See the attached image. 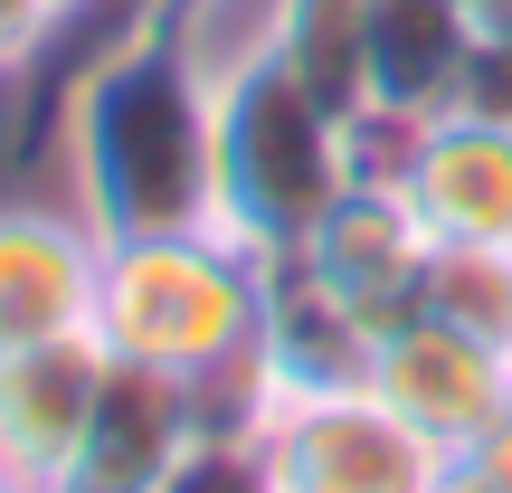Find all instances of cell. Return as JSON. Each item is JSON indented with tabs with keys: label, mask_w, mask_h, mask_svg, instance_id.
<instances>
[{
	"label": "cell",
	"mask_w": 512,
	"mask_h": 493,
	"mask_svg": "<svg viewBox=\"0 0 512 493\" xmlns=\"http://www.w3.org/2000/svg\"><path fill=\"white\" fill-rule=\"evenodd\" d=\"M399 200L437 247H512V133L484 114H427L389 162Z\"/></svg>",
	"instance_id": "cell-9"
},
{
	"label": "cell",
	"mask_w": 512,
	"mask_h": 493,
	"mask_svg": "<svg viewBox=\"0 0 512 493\" xmlns=\"http://www.w3.org/2000/svg\"><path fill=\"white\" fill-rule=\"evenodd\" d=\"M256 446L275 465V493H427L446 465V446L418 437L370 380L266 408Z\"/></svg>",
	"instance_id": "cell-4"
},
{
	"label": "cell",
	"mask_w": 512,
	"mask_h": 493,
	"mask_svg": "<svg viewBox=\"0 0 512 493\" xmlns=\"http://www.w3.org/2000/svg\"><path fill=\"white\" fill-rule=\"evenodd\" d=\"M427 493H512V418L484 427L475 446H456V456L437 465V484Z\"/></svg>",
	"instance_id": "cell-15"
},
{
	"label": "cell",
	"mask_w": 512,
	"mask_h": 493,
	"mask_svg": "<svg viewBox=\"0 0 512 493\" xmlns=\"http://www.w3.org/2000/svg\"><path fill=\"white\" fill-rule=\"evenodd\" d=\"M370 389H380L418 437H437L446 456H456V446H475L484 427L512 418V351L475 342V332L437 323V313L418 304V313H399V323L370 342Z\"/></svg>",
	"instance_id": "cell-5"
},
{
	"label": "cell",
	"mask_w": 512,
	"mask_h": 493,
	"mask_svg": "<svg viewBox=\"0 0 512 493\" xmlns=\"http://www.w3.org/2000/svg\"><path fill=\"white\" fill-rule=\"evenodd\" d=\"M456 114H484V124L512 133V10H484L475 57H465V86H456Z\"/></svg>",
	"instance_id": "cell-14"
},
{
	"label": "cell",
	"mask_w": 512,
	"mask_h": 493,
	"mask_svg": "<svg viewBox=\"0 0 512 493\" xmlns=\"http://www.w3.org/2000/svg\"><path fill=\"white\" fill-rule=\"evenodd\" d=\"M361 181L351 114L323 105L275 57V38H247L219 57V228L256 256H294L342 190Z\"/></svg>",
	"instance_id": "cell-3"
},
{
	"label": "cell",
	"mask_w": 512,
	"mask_h": 493,
	"mask_svg": "<svg viewBox=\"0 0 512 493\" xmlns=\"http://www.w3.org/2000/svg\"><path fill=\"white\" fill-rule=\"evenodd\" d=\"M67 200L95 238L219 219V57L181 10L143 0L57 95Z\"/></svg>",
	"instance_id": "cell-1"
},
{
	"label": "cell",
	"mask_w": 512,
	"mask_h": 493,
	"mask_svg": "<svg viewBox=\"0 0 512 493\" xmlns=\"http://www.w3.org/2000/svg\"><path fill=\"white\" fill-rule=\"evenodd\" d=\"M57 10H67V29H76V19H86V10H95V0H57Z\"/></svg>",
	"instance_id": "cell-18"
},
{
	"label": "cell",
	"mask_w": 512,
	"mask_h": 493,
	"mask_svg": "<svg viewBox=\"0 0 512 493\" xmlns=\"http://www.w3.org/2000/svg\"><path fill=\"white\" fill-rule=\"evenodd\" d=\"M437 323L475 332V342L512 351V247H437L427 256V294H418Z\"/></svg>",
	"instance_id": "cell-12"
},
{
	"label": "cell",
	"mask_w": 512,
	"mask_h": 493,
	"mask_svg": "<svg viewBox=\"0 0 512 493\" xmlns=\"http://www.w3.org/2000/svg\"><path fill=\"white\" fill-rule=\"evenodd\" d=\"M48 38H67V10H57V0H0V76L38 67Z\"/></svg>",
	"instance_id": "cell-16"
},
{
	"label": "cell",
	"mask_w": 512,
	"mask_h": 493,
	"mask_svg": "<svg viewBox=\"0 0 512 493\" xmlns=\"http://www.w3.org/2000/svg\"><path fill=\"white\" fill-rule=\"evenodd\" d=\"M105 238L76 200H0V361L95 332Z\"/></svg>",
	"instance_id": "cell-6"
},
{
	"label": "cell",
	"mask_w": 512,
	"mask_h": 493,
	"mask_svg": "<svg viewBox=\"0 0 512 493\" xmlns=\"http://www.w3.org/2000/svg\"><path fill=\"white\" fill-rule=\"evenodd\" d=\"M0 493H38L29 475H19V465H0Z\"/></svg>",
	"instance_id": "cell-17"
},
{
	"label": "cell",
	"mask_w": 512,
	"mask_h": 493,
	"mask_svg": "<svg viewBox=\"0 0 512 493\" xmlns=\"http://www.w3.org/2000/svg\"><path fill=\"white\" fill-rule=\"evenodd\" d=\"M209 427H219V418H209V389L200 380L114 361L105 370V399H95V418H86V446L67 456V475H57L48 493H162Z\"/></svg>",
	"instance_id": "cell-7"
},
{
	"label": "cell",
	"mask_w": 512,
	"mask_h": 493,
	"mask_svg": "<svg viewBox=\"0 0 512 493\" xmlns=\"http://www.w3.org/2000/svg\"><path fill=\"white\" fill-rule=\"evenodd\" d=\"M475 29H484L475 0H361V86H370L361 114H380V124L456 114Z\"/></svg>",
	"instance_id": "cell-10"
},
{
	"label": "cell",
	"mask_w": 512,
	"mask_h": 493,
	"mask_svg": "<svg viewBox=\"0 0 512 493\" xmlns=\"http://www.w3.org/2000/svg\"><path fill=\"white\" fill-rule=\"evenodd\" d=\"M162 493H275V465H266V446L247 427H209Z\"/></svg>",
	"instance_id": "cell-13"
},
{
	"label": "cell",
	"mask_w": 512,
	"mask_h": 493,
	"mask_svg": "<svg viewBox=\"0 0 512 493\" xmlns=\"http://www.w3.org/2000/svg\"><path fill=\"white\" fill-rule=\"evenodd\" d=\"M427 256H437V238H427L418 209L399 200V181H351L342 200L313 219V238L294 247V266H304L313 285H332L370 332H389L399 313H418Z\"/></svg>",
	"instance_id": "cell-8"
},
{
	"label": "cell",
	"mask_w": 512,
	"mask_h": 493,
	"mask_svg": "<svg viewBox=\"0 0 512 493\" xmlns=\"http://www.w3.org/2000/svg\"><path fill=\"white\" fill-rule=\"evenodd\" d=\"M114 351L95 332H67V342H38L0 361V465H19L38 493L67 475V456L86 446V418L105 399Z\"/></svg>",
	"instance_id": "cell-11"
},
{
	"label": "cell",
	"mask_w": 512,
	"mask_h": 493,
	"mask_svg": "<svg viewBox=\"0 0 512 493\" xmlns=\"http://www.w3.org/2000/svg\"><path fill=\"white\" fill-rule=\"evenodd\" d=\"M275 256L228 238L219 219L200 228H143L105 238V285H95V342L114 361L171 370V380H228L256 351Z\"/></svg>",
	"instance_id": "cell-2"
}]
</instances>
